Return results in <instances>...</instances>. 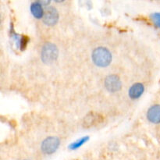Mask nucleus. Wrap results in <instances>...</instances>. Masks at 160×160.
<instances>
[{
    "label": "nucleus",
    "mask_w": 160,
    "mask_h": 160,
    "mask_svg": "<svg viewBox=\"0 0 160 160\" xmlns=\"http://www.w3.org/2000/svg\"><path fill=\"white\" fill-rule=\"evenodd\" d=\"M92 60L98 67H106L110 64L112 55L107 48L104 47H98L92 52Z\"/></svg>",
    "instance_id": "obj_1"
},
{
    "label": "nucleus",
    "mask_w": 160,
    "mask_h": 160,
    "mask_svg": "<svg viewBox=\"0 0 160 160\" xmlns=\"http://www.w3.org/2000/svg\"><path fill=\"white\" fill-rule=\"evenodd\" d=\"M58 48L54 44L46 43L42 49V59L45 63H52L58 57Z\"/></svg>",
    "instance_id": "obj_2"
},
{
    "label": "nucleus",
    "mask_w": 160,
    "mask_h": 160,
    "mask_svg": "<svg viewBox=\"0 0 160 160\" xmlns=\"http://www.w3.org/2000/svg\"><path fill=\"white\" fill-rule=\"evenodd\" d=\"M59 138L55 137H48L42 144V150L45 154H52L59 146Z\"/></svg>",
    "instance_id": "obj_3"
},
{
    "label": "nucleus",
    "mask_w": 160,
    "mask_h": 160,
    "mask_svg": "<svg viewBox=\"0 0 160 160\" xmlns=\"http://www.w3.org/2000/svg\"><path fill=\"white\" fill-rule=\"evenodd\" d=\"M106 88L109 92H117L121 88V81L117 75H109L105 80Z\"/></svg>",
    "instance_id": "obj_4"
},
{
    "label": "nucleus",
    "mask_w": 160,
    "mask_h": 160,
    "mask_svg": "<svg viewBox=\"0 0 160 160\" xmlns=\"http://www.w3.org/2000/svg\"><path fill=\"white\" fill-rule=\"evenodd\" d=\"M59 20V13L54 7L47 8L43 17V22L48 26H53Z\"/></svg>",
    "instance_id": "obj_5"
},
{
    "label": "nucleus",
    "mask_w": 160,
    "mask_h": 160,
    "mask_svg": "<svg viewBox=\"0 0 160 160\" xmlns=\"http://www.w3.org/2000/svg\"><path fill=\"white\" fill-rule=\"evenodd\" d=\"M147 117L150 122L153 123H160V106L155 105L152 106L147 112Z\"/></svg>",
    "instance_id": "obj_6"
},
{
    "label": "nucleus",
    "mask_w": 160,
    "mask_h": 160,
    "mask_svg": "<svg viewBox=\"0 0 160 160\" xmlns=\"http://www.w3.org/2000/svg\"><path fill=\"white\" fill-rule=\"evenodd\" d=\"M144 86L140 83H136L133 84L129 90V95L132 99L138 98L144 92Z\"/></svg>",
    "instance_id": "obj_7"
},
{
    "label": "nucleus",
    "mask_w": 160,
    "mask_h": 160,
    "mask_svg": "<svg viewBox=\"0 0 160 160\" xmlns=\"http://www.w3.org/2000/svg\"><path fill=\"white\" fill-rule=\"evenodd\" d=\"M31 12L33 16L37 19L43 18L44 14H45L42 5L40 2H35L31 5Z\"/></svg>",
    "instance_id": "obj_8"
},
{
    "label": "nucleus",
    "mask_w": 160,
    "mask_h": 160,
    "mask_svg": "<svg viewBox=\"0 0 160 160\" xmlns=\"http://www.w3.org/2000/svg\"><path fill=\"white\" fill-rule=\"evenodd\" d=\"M152 17V20L153 23L156 27L160 28V12H156L153 13Z\"/></svg>",
    "instance_id": "obj_9"
}]
</instances>
